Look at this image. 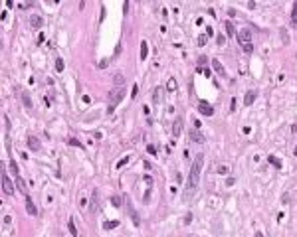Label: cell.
<instances>
[{"mask_svg":"<svg viewBox=\"0 0 297 237\" xmlns=\"http://www.w3.org/2000/svg\"><path fill=\"white\" fill-rule=\"evenodd\" d=\"M202 164H204V156L202 154H196L194 156V162H192V168H190V174H188V196H192L194 190L198 188V182H200V174H202Z\"/></svg>","mask_w":297,"mask_h":237,"instance_id":"cell-1","label":"cell"},{"mask_svg":"<svg viewBox=\"0 0 297 237\" xmlns=\"http://www.w3.org/2000/svg\"><path fill=\"white\" fill-rule=\"evenodd\" d=\"M123 95H125L123 87H113V89L109 91V95H107V101H109L107 113H113V111H115V107H117V103L123 99Z\"/></svg>","mask_w":297,"mask_h":237,"instance_id":"cell-2","label":"cell"},{"mask_svg":"<svg viewBox=\"0 0 297 237\" xmlns=\"http://www.w3.org/2000/svg\"><path fill=\"white\" fill-rule=\"evenodd\" d=\"M2 190H4V194H6V196H12V194H14V190H16V188H14V184H12V180L8 178V174H6L4 170H2Z\"/></svg>","mask_w":297,"mask_h":237,"instance_id":"cell-3","label":"cell"},{"mask_svg":"<svg viewBox=\"0 0 297 237\" xmlns=\"http://www.w3.org/2000/svg\"><path fill=\"white\" fill-rule=\"evenodd\" d=\"M238 42L242 45H246V44H252V32H250V28H242L240 32H238Z\"/></svg>","mask_w":297,"mask_h":237,"instance_id":"cell-4","label":"cell"},{"mask_svg":"<svg viewBox=\"0 0 297 237\" xmlns=\"http://www.w3.org/2000/svg\"><path fill=\"white\" fill-rule=\"evenodd\" d=\"M125 203H127V212H129V215L133 217V223H135V225H139V223H141V219H139V215L135 214V207H133L131 198H129V196H125Z\"/></svg>","mask_w":297,"mask_h":237,"instance_id":"cell-5","label":"cell"},{"mask_svg":"<svg viewBox=\"0 0 297 237\" xmlns=\"http://www.w3.org/2000/svg\"><path fill=\"white\" fill-rule=\"evenodd\" d=\"M26 142H28V148H30V150H34V152H38V150L42 148V144H40V138H38V136H34V135H28Z\"/></svg>","mask_w":297,"mask_h":237,"instance_id":"cell-6","label":"cell"},{"mask_svg":"<svg viewBox=\"0 0 297 237\" xmlns=\"http://www.w3.org/2000/svg\"><path fill=\"white\" fill-rule=\"evenodd\" d=\"M24 207H26L28 215H38V210H36V205H34V202H32L30 196H26V203H24Z\"/></svg>","mask_w":297,"mask_h":237,"instance_id":"cell-7","label":"cell"},{"mask_svg":"<svg viewBox=\"0 0 297 237\" xmlns=\"http://www.w3.org/2000/svg\"><path fill=\"white\" fill-rule=\"evenodd\" d=\"M30 26H32V28H36V30H38V28H42V26H44V18H42V16H38V14H32V16H30Z\"/></svg>","mask_w":297,"mask_h":237,"instance_id":"cell-8","label":"cell"},{"mask_svg":"<svg viewBox=\"0 0 297 237\" xmlns=\"http://www.w3.org/2000/svg\"><path fill=\"white\" fill-rule=\"evenodd\" d=\"M190 140H192L194 144H200V142H204V136H202V133H200L198 128H192V131H190Z\"/></svg>","mask_w":297,"mask_h":237,"instance_id":"cell-9","label":"cell"},{"mask_svg":"<svg viewBox=\"0 0 297 237\" xmlns=\"http://www.w3.org/2000/svg\"><path fill=\"white\" fill-rule=\"evenodd\" d=\"M198 109H200V113L202 115H206V117H212L214 115V109L210 107L206 101H200V105H198Z\"/></svg>","mask_w":297,"mask_h":237,"instance_id":"cell-10","label":"cell"},{"mask_svg":"<svg viewBox=\"0 0 297 237\" xmlns=\"http://www.w3.org/2000/svg\"><path fill=\"white\" fill-rule=\"evenodd\" d=\"M91 212L93 214L99 212V192L97 190H93V196H91Z\"/></svg>","mask_w":297,"mask_h":237,"instance_id":"cell-11","label":"cell"},{"mask_svg":"<svg viewBox=\"0 0 297 237\" xmlns=\"http://www.w3.org/2000/svg\"><path fill=\"white\" fill-rule=\"evenodd\" d=\"M212 67H214V71H216L220 77H226V69H224V65H222L218 59H212Z\"/></svg>","mask_w":297,"mask_h":237,"instance_id":"cell-12","label":"cell"},{"mask_svg":"<svg viewBox=\"0 0 297 237\" xmlns=\"http://www.w3.org/2000/svg\"><path fill=\"white\" fill-rule=\"evenodd\" d=\"M16 190L22 192L24 196H28V186H26V182H24L20 176H16Z\"/></svg>","mask_w":297,"mask_h":237,"instance_id":"cell-13","label":"cell"},{"mask_svg":"<svg viewBox=\"0 0 297 237\" xmlns=\"http://www.w3.org/2000/svg\"><path fill=\"white\" fill-rule=\"evenodd\" d=\"M18 91H20V99H22L24 107H26V109H32V99H30V95H28L26 91H22V89H18Z\"/></svg>","mask_w":297,"mask_h":237,"instance_id":"cell-14","label":"cell"},{"mask_svg":"<svg viewBox=\"0 0 297 237\" xmlns=\"http://www.w3.org/2000/svg\"><path fill=\"white\" fill-rule=\"evenodd\" d=\"M182 133V119H176L172 123V136H180Z\"/></svg>","mask_w":297,"mask_h":237,"instance_id":"cell-15","label":"cell"},{"mask_svg":"<svg viewBox=\"0 0 297 237\" xmlns=\"http://www.w3.org/2000/svg\"><path fill=\"white\" fill-rule=\"evenodd\" d=\"M163 93H165V89H163V87H154V91H153V101H154V105L163 101Z\"/></svg>","mask_w":297,"mask_h":237,"instance_id":"cell-16","label":"cell"},{"mask_svg":"<svg viewBox=\"0 0 297 237\" xmlns=\"http://www.w3.org/2000/svg\"><path fill=\"white\" fill-rule=\"evenodd\" d=\"M176 89H178V83H176V79H174V77L166 79V91H168V93H176Z\"/></svg>","mask_w":297,"mask_h":237,"instance_id":"cell-17","label":"cell"},{"mask_svg":"<svg viewBox=\"0 0 297 237\" xmlns=\"http://www.w3.org/2000/svg\"><path fill=\"white\" fill-rule=\"evenodd\" d=\"M255 95H258L255 91H248V93H246V97H244V105H246V107H250V105L255 101Z\"/></svg>","mask_w":297,"mask_h":237,"instance_id":"cell-18","label":"cell"},{"mask_svg":"<svg viewBox=\"0 0 297 237\" xmlns=\"http://www.w3.org/2000/svg\"><path fill=\"white\" fill-rule=\"evenodd\" d=\"M113 83H115V87H125V75L123 73H115L113 75Z\"/></svg>","mask_w":297,"mask_h":237,"instance_id":"cell-19","label":"cell"},{"mask_svg":"<svg viewBox=\"0 0 297 237\" xmlns=\"http://www.w3.org/2000/svg\"><path fill=\"white\" fill-rule=\"evenodd\" d=\"M224 28H226V34L230 36V38H234V36H238V32H236V28H234V24L228 20V22L224 24Z\"/></svg>","mask_w":297,"mask_h":237,"instance_id":"cell-20","label":"cell"},{"mask_svg":"<svg viewBox=\"0 0 297 237\" xmlns=\"http://www.w3.org/2000/svg\"><path fill=\"white\" fill-rule=\"evenodd\" d=\"M149 56V44L147 42H141V61H145Z\"/></svg>","mask_w":297,"mask_h":237,"instance_id":"cell-21","label":"cell"},{"mask_svg":"<svg viewBox=\"0 0 297 237\" xmlns=\"http://www.w3.org/2000/svg\"><path fill=\"white\" fill-rule=\"evenodd\" d=\"M67 229H69V233L73 237H77V229H75V223H73V219H69L67 221Z\"/></svg>","mask_w":297,"mask_h":237,"instance_id":"cell-22","label":"cell"},{"mask_svg":"<svg viewBox=\"0 0 297 237\" xmlns=\"http://www.w3.org/2000/svg\"><path fill=\"white\" fill-rule=\"evenodd\" d=\"M267 160H269V162L273 164L275 168H281V160H279V158H275L273 154H271V156H267Z\"/></svg>","mask_w":297,"mask_h":237,"instance_id":"cell-23","label":"cell"},{"mask_svg":"<svg viewBox=\"0 0 297 237\" xmlns=\"http://www.w3.org/2000/svg\"><path fill=\"white\" fill-rule=\"evenodd\" d=\"M10 170H12V174H14V176H20V174H18V164H16L14 160H10Z\"/></svg>","mask_w":297,"mask_h":237,"instance_id":"cell-24","label":"cell"},{"mask_svg":"<svg viewBox=\"0 0 297 237\" xmlns=\"http://www.w3.org/2000/svg\"><path fill=\"white\" fill-rule=\"evenodd\" d=\"M111 203H113L115 207H121V198H119V196H113V198H111Z\"/></svg>","mask_w":297,"mask_h":237,"instance_id":"cell-25","label":"cell"},{"mask_svg":"<svg viewBox=\"0 0 297 237\" xmlns=\"http://www.w3.org/2000/svg\"><path fill=\"white\" fill-rule=\"evenodd\" d=\"M228 170H230L228 164H220V166H218V174H228Z\"/></svg>","mask_w":297,"mask_h":237,"instance_id":"cell-26","label":"cell"},{"mask_svg":"<svg viewBox=\"0 0 297 237\" xmlns=\"http://www.w3.org/2000/svg\"><path fill=\"white\" fill-rule=\"evenodd\" d=\"M117 225H119V221H109V223L105 221V223H103V227H105V229H113V227H117Z\"/></svg>","mask_w":297,"mask_h":237,"instance_id":"cell-27","label":"cell"},{"mask_svg":"<svg viewBox=\"0 0 297 237\" xmlns=\"http://www.w3.org/2000/svg\"><path fill=\"white\" fill-rule=\"evenodd\" d=\"M281 40H283V44H289V34H287V30H281Z\"/></svg>","mask_w":297,"mask_h":237,"instance_id":"cell-28","label":"cell"},{"mask_svg":"<svg viewBox=\"0 0 297 237\" xmlns=\"http://www.w3.org/2000/svg\"><path fill=\"white\" fill-rule=\"evenodd\" d=\"M67 144H71V146H79V148H81V142H79L77 138H69V140H67Z\"/></svg>","mask_w":297,"mask_h":237,"instance_id":"cell-29","label":"cell"},{"mask_svg":"<svg viewBox=\"0 0 297 237\" xmlns=\"http://www.w3.org/2000/svg\"><path fill=\"white\" fill-rule=\"evenodd\" d=\"M206 42H208V36H206V34H204V36H200V38H198V45H204V44H206Z\"/></svg>","mask_w":297,"mask_h":237,"instance_id":"cell-30","label":"cell"},{"mask_svg":"<svg viewBox=\"0 0 297 237\" xmlns=\"http://www.w3.org/2000/svg\"><path fill=\"white\" fill-rule=\"evenodd\" d=\"M242 47H244V52H246V54H252V52H253V45L252 44H246V45H242Z\"/></svg>","mask_w":297,"mask_h":237,"instance_id":"cell-31","label":"cell"},{"mask_svg":"<svg viewBox=\"0 0 297 237\" xmlns=\"http://www.w3.org/2000/svg\"><path fill=\"white\" fill-rule=\"evenodd\" d=\"M55 69H57V71H64V61H62V59L55 61Z\"/></svg>","mask_w":297,"mask_h":237,"instance_id":"cell-32","label":"cell"},{"mask_svg":"<svg viewBox=\"0 0 297 237\" xmlns=\"http://www.w3.org/2000/svg\"><path fill=\"white\" fill-rule=\"evenodd\" d=\"M137 93H139V85L135 83V85H133V93H131V97H133V99L137 97Z\"/></svg>","mask_w":297,"mask_h":237,"instance_id":"cell-33","label":"cell"},{"mask_svg":"<svg viewBox=\"0 0 297 237\" xmlns=\"http://www.w3.org/2000/svg\"><path fill=\"white\" fill-rule=\"evenodd\" d=\"M127 162H129V158H123V160H119V162H117V168H123V164H127Z\"/></svg>","mask_w":297,"mask_h":237,"instance_id":"cell-34","label":"cell"},{"mask_svg":"<svg viewBox=\"0 0 297 237\" xmlns=\"http://www.w3.org/2000/svg\"><path fill=\"white\" fill-rule=\"evenodd\" d=\"M147 150H149V154H156V148H154L153 144H149V146H147Z\"/></svg>","mask_w":297,"mask_h":237,"instance_id":"cell-35","label":"cell"},{"mask_svg":"<svg viewBox=\"0 0 297 237\" xmlns=\"http://www.w3.org/2000/svg\"><path fill=\"white\" fill-rule=\"evenodd\" d=\"M190 219H192V214H186V215H184V223H190Z\"/></svg>","mask_w":297,"mask_h":237,"instance_id":"cell-36","label":"cell"},{"mask_svg":"<svg viewBox=\"0 0 297 237\" xmlns=\"http://www.w3.org/2000/svg\"><path fill=\"white\" fill-rule=\"evenodd\" d=\"M97 65H99V67H101V69H103V67H105V65H107V59H101V61H99Z\"/></svg>","mask_w":297,"mask_h":237,"instance_id":"cell-37","label":"cell"},{"mask_svg":"<svg viewBox=\"0 0 297 237\" xmlns=\"http://www.w3.org/2000/svg\"><path fill=\"white\" fill-rule=\"evenodd\" d=\"M230 109H232V113L236 111V99H232V103H230Z\"/></svg>","mask_w":297,"mask_h":237,"instance_id":"cell-38","label":"cell"},{"mask_svg":"<svg viewBox=\"0 0 297 237\" xmlns=\"http://www.w3.org/2000/svg\"><path fill=\"white\" fill-rule=\"evenodd\" d=\"M4 223H12V217H10V215H4Z\"/></svg>","mask_w":297,"mask_h":237,"instance_id":"cell-39","label":"cell"},{"mask_svg":"<svg viewBox=\"0 0 297 237\" xmlns=\"http://www.w3.org/2000/svg\"><path fill=\"white\" fill-rule=\"evenodd\" d=\"M224 42H226V38H224V36H218V44L222 45V44H224Z\"/></svg>","mask_w":297,"mask_h":237,"instance_id":"cell-40","label":"cell"},{"mask_svg":"<svg viewBox=\"0 0 297 237\" xmlns=\"http://www.w3.org/2000/svg\"><path fill=\"white\" fill-rule=\"evenodd\" d=\"M291 16H297V2L293 4V14H291Z\"/></svg>","mask_w":297,"mask_h":237,"instance_id":"cell-41","label":"cell"},{"mask_svg":"<svg viewBox=\"0 0 297 237\" xmlns=\"http://www.w3.org/2000/svg\"><path fill=\"white\" fill-rule=\"evenodd\" d=\"M255 237H264V233L262 231H255Z\"/></svg>","mask_w":297,"mask_h":237,"instance_id":"cell-42","label":"cell"},{"mask_svg":"<svg viewBox=\"0 0 297 237\" xmlns=\"http://www.w3.org/2000/svg\"><path fill=\"white\" fill-rule=\"evenodd\" d=\"M293 154H295V158H297V146H295V150H293Z\"/></svg>","mask_w":297,"mask_h":237,"instance_id":"cell-43","label":"cell"}]
</instances>
